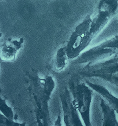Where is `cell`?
Returning <instances> with one entry per match:
<instances>
[{
  "label": "cell",
  "mask_w": 118,
  "mask_h": 126,
  "mask_svg": "<svg viewBox=\"0 0 118 126\" xmlns=\"http://www.w3.org/2000/svg\"><path fill=\"white\" fill-rule=\"evenodd\" d=\"M27 72L30 81L29 92L32 98L37 122L39 125H49V102L55 87L54 78L50 75L42 78L34 69Z\"/></svg>",
  "instance_id": "1"
},
{
  "label": "cell",
  "mask_w": 118,
  "mask_h": 126,
  "mask_svg": "<svg viewBox=\"0 0 118 126\" xmlns=\"http://www.w3.org/2000/svg\"><path fill=\"white\" fill-rule=\"evenodd\" d=\"M68 87L72 94L73 103L80 114L84 125L91 126L90 111L94 91L85 81H80L76 76L70 78Z\"/></svg>",
  "instance_id": "2"
},
{
  "label": "cell",
  "mask_w": 118,
  "mask_h": 126,
  "mask_svg": "<svg viewBox=\"0 0 118 126\" xmlns=\"http://www.w3.org/2000/svg\"><path fill=\"white\" fill-rule=\"evenodd\" d=\"M82 78H98L118 87V55L103 60L86 64L78 69Z\"/></svg>",
  "instance_id": "3"
},
{
  "label": "cell",
  "mask_w": 118,
  "mask_h": 126,
  "mask_svg": "<svg viewBox=\"0 0 118 126\" xmlns=\"http://www.w3.org/2000/svg\"><path fill=\"white\" fill-rule=\"evenodd\" d=\"M118 55V35L85 50L74 59V65L86 64L100 61Z\"/></svg>",
  "instance_id": "4"
},
{
  "label": "cell",
  "mask_w": 118,
  "mask_h": 126,
  "mask_svg": "<svg viewBox=\"0 0 118 126\" xmlns=\"http://www.w3.org/2000/svg\"><path fill=\"white\" fill-rule=\"evenodd\" d=\"M60 98L63 110L64 122L66 126H77L84 125L80 114L73 103L72 94L68 87L64 88L60 93Z\"/></svg>",
  "instance_id": "5"
},
{
  "label": "cell",
  "mask_w": 118,
  "mask_h": 126,
  "mask_svg": "<svg viewBox=\"0 0 118 126\" xmlns=\"http://www.w3.org/2000/svg\"><path fill=\"white\" fill-rule=\"evenodd\" d=\"M23 38L15 40H8L0 46V61L11 62L14 61L18 51L23 47Z\"/></svg>",
  "instance_id": "6"
},
{
  "label": "cell",
  "mask_w": 118,
  "mask_h": 126,
  "mask_svg": "<svg viewBox=\"0 0 118 126\" xmlns=\"http://www.w3.org/2000/svg\"><path fill=\"white\" fill-rule=\"evenodd\" d=\"M85 82L92 89L94 92L97 93L108 102L115 110L118 119V97L114 96L109 90L103 86L94 83L89 80H85Z\"/></svg>",
  "instance_id": "7"
},
{
  "label": "cell",
  "mask_w": 118,
  "mask_h": 126,
  "mask_svg": "<svg viewBox=\"0 0 118 126\" xmlns=\"http://www.w3.org/2000/svg\"><path fill=\"white\" fill-rule=\"evenodd\" d=\"M99 105L102 114V125L118 126L116 112L103 98H100Z\"/></svg>",
  "instance_id": "8"
},
{
  "label": "cell",
  "mask_w": 118,
  "mask_h": 126,
  "mask_svg": "<svg viewBox=\"0 0 118 126\" xmlns=\"http://www.w3.org/2000/svg\"><path fill=\"white\" fill-rule=\"evenodd\" d=\"M68 57L66 53L65 46L58 49L57 51L54 62V67L57 72H60L66 65Z\"/></svg>",
  "instance_id": "9"
},
{
  "label": "cell",
  "mask_w": 118,
  "mask_h": 126,
  "mask_svg": "<svg viewBox=\"0 0 118 126\" xmlns=\"http://www.w3.org/2000/svg\"><path fill=\"white\" fill-rule=\"evenodd\" d=\"M0 111L8 119L14 121V112L12 109L6 103V100L1 97L0 94Z\"/></svg>",
  "instance_id": "10"
},
{
  "label": "cell",
  "mask_w": 118,
  "mask_h": 126,
  "mask_svg": "<svg viewBox=\"0 0 118 126\" xmlns=\"http://www.w3.org/2000/svg\"><path fill=\"white\" fill-rule=\"evenodd\" d=\"M22 124L16 123L15 121H12L6 118L3 114L0 111V125L5 126H16V125H23Z\"/></svg>",
  "instance_id": "11"
},
{
  "label": "cell",
  "mask_w": 118,
  "mask_h": 126,
  "mask_svg": "<svg viewBox=\"0 0 118 126\" xmlns=\"http://www.w3.org/2000/svg\"><path fill=\"white\" fill-rule=\"evenodd\" d=\"M1 92H2V89L1 88V87H0V94L1 93Z\"/></svg>",
  "instance_id": "12"
},
{
  "label": "cell",
  "mask_w": 118,
  "mask_h": 126,
  "mask_svg": "<svg viewBox=\"0 0 118 126\" xmlns=\"http://www.w3.org/2000/svg\"></svg>",
  "instance_id": "13"
},
{
  "label": "cell",
  "mask_w": 118,
  "mask_h": 126,
  "mask_svg": "<svg viewBox=\"0 0 118 126\" xmlns=\"http://www.w3.org/2000/svg\"><path fill=\"white\" fill-rule=\"evenodd\" d=\"M0 1H1V0H0Z\"/></svg>",
  "instance_id": "14"
}]
</instances>
